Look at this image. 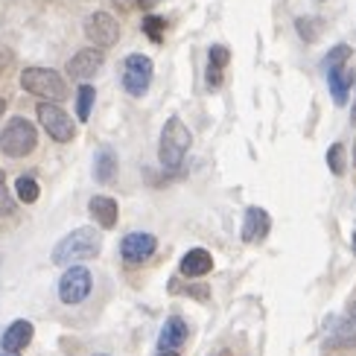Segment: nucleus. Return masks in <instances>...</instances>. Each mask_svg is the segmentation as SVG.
<instances>
[{
	"instance_id": "obj_17",
	"label": "nucleus",
	"mask_w": 356,
	"mask_h": 356,
	"mask_svg": "<svg viewBox=\"0 0 356 356\" xmlns=\"http://www.w3.org/2000/svg\"><path fill=\"white\" fill-rule=\"evenodd\" d=\"M327 85H330V94L336 99V106H345L348 94H350V85H353V73L348 67H333V70H327Z\"/></svg>"
},
{
	"instance_id": "obj_35",
	"label": "nucleus",
	"mask_w": 356,
	"mask_h": 356,
	"mask_svg": "<svg viewBox=\"0 0 356 356\" xmlns=\"http://www.w3.org/2000/svg\"><path fill=\"white\" fill-rule=\"evenodd\" d=\"M350 117H353V120H356V106H353V114H350Z\"/></svg>"
},
{
	"instance_id": "obj_34",
	"label": "nucleus",
	"mask_w": 356,
	"mask_h": 356,
	"mask_svg": "<svg viewBox=\"0 0 356 356\" xmlns=\"http://www.w3.org/2000/svg\"><path fill=\"white\" fill-rule=\"evenodd\" d=\"M353 254H356V234H353Z\"/></svg>"
},
{
	"instance_id": "obj_24",
	"label": "nucleus",
	"mask_w": 356,
	"mask_h": 356,
	"mask_svg": "<svg viewBox=\"0 0 356 356\" xmlns=\"http://www.w3.org/2000/svg\"><path fill=\"white\" fill-rule=\"evenodd\" d=\"M207 56H211V67H219V70L231 62V53H228V47H222V44H213V47L207 50Z\"/></svg>"
},
{
	"instance_id": "obj_19",
	"label": "nucleus",
	"mask_w": 356,
	"mask_h": 356,
	"mask_svg": "<svg viewBox=\"0 0 356 356\" xmlns=\"http://www.w3.org/2000/svg\"><path fill=\"white\" fill-rule=\"evenodd\" d=\"M15 196H18L24 204H35L41 196V187L33 175H18L15 178Z\"/></svg>"
},
{
	"instance_id": "obj_1",
	"label": "nucleus",
	"mask_w": 356,
	"mask_h": 356,
	"mask_svg": "<svg viewBox=\"0 0 356 356\" xmlns=\"http://www.w3.org/2000/svg\"><path fill=\"white\" fill-rule=\"evenodd\" d=\"M99 248H102V234L94 225H82L56 243L53 263L56 266H73V263H82V260H94L99 254Z\"/></svg>"
},
{
	"instance_id": "obj_4",
	"label": "nucleus",
	"mask_w": 356,
	"mask_h": 356,
	"mask_svg": "<svg viewBox=\"0 0 356 356\" xmlns=\"http://www.w3.org/2000/svg\"><path fill=\"white\" fill-rule=\"evenodd\" d=\"M21 88H24L26 94L44 97V99H50V102H62L67 97L65 79L58 76L56 70H50V67H26L21 73Z\"/></svg>"
},
{
	"instance_id": "obj_6",
	"label": "nucleus",
	"mask_w": 356,
	"mask_h": 356,
	"mask_svg": "<svg viewBox=\"0 0 356 356\" xmlns=\"http://www.w3.org/2000/svg\"><path fill=\"white\" fill-rule=\"evenodd\" d=\"M91 289H94V277L85 266H70V269L62 275V280H58V298H62V304H67V307L82 304L88 295H91Z\"/></svg>"
},
{
	"instance_id": "obj_11",
	"label": "nucleus",
	"mask_w": 356,
	"mask_h": 356,
	"mask_svg": "<svg viewBox=\"0 0 356 356\" xmlns=\"http://www.w3.org/2000/svg\"><path fill=\"white\" fill-rule=\"evenodd\" d=\"M187 333H190L187 321H184L181 316H170V318L164 321V327H161V336H158V353H172V350H178V348L187 342Z\"/></svg>"
},
{
	"instance_id": "obj_25",
	"label": "nucleus",
	"mask_w": 356,
	"mask_h": 356,
	"mask_svg": "<svg viewBox=\"0 0 356 356\" xmlns=\"http://www.w3.org/2000/svg\"><path fill=\"white\" fill-rule=\"evenodd\" d=\"M15 211V202L9 196V187H6V175L0 172V216H9Z\"/></svg>"
},
{
	"instance_id": "obj_22",
	"label": "nucleus",
	"mask_w": 356,
	"mask_h": 356,
	"mask_svg": "<svg viewBox=\"0 0 356 356\" xmlns=\"http://www.w3.org/2000/svg\"><path fill=\"white\" fill-rule=\"evenodd\" d=\"M348 56H350V47H348V44H336V47H333V50L327 53V58H324V70H333V67H345Z\"/></svg>"
},
{
	"instance_id": "obj_12",
	"label": "nucleus",
	"mask_w": 356,
	"mask_h": 356,
	"mask_svg": "<svg viewBox=\"0 0 356 356\" xmlns=\"http://www.w3.org/2000/svg\"><path fill=\"white\" fill-rule=\"evenodd\" d=\"M272 228V219L263 207H248L245 211V219H243V243H260L266 240V234Z\"/></svg>"
},
{
	"instance_id": "obj_26",
	"label": "nucleus",
	"mask_w": 356,
	"mask_h": 356,
	"mask_svg": "<svg viewBox=\"0 0 356 356\" xmlns=\"http://www.w3.org/2000/svg\"><path fill=\"white\" fill-rule=\"evenodd\" d=\"M295 26H298V33H301V38L304 41H316V29H318V24L316 21H309V18H298V24H295Z\"/></svg>"
},
{
	"instance_id": "obj_27",
	"label": "nucleus",
	"mask_w": 356,
	"mask_h": 356,
	"mask_svg": "<svg viewBox=\"0 0 356 356\" xmlns=\"http://www.w3.org/2000/svg\"><path fill=\"white\" fill-rule=\"evenodd\" d=\"M222 85V70L207 65V88H219Z\"/></svg>"
},
{
	"instance_id": "obj_30",
	"label": "nucleus",
	"mask_w": 356,
	"mask_h": 356,
	"mask_svg": "<svg viewBox=\"0 0 356 356\" xmlns=\"http://www.w3.org/2000/svg\"><path fill=\"white\" fill-rule=\"evenodd\" d=\"M3 111H6V99L0 97V117H3Z\"/></svg>"
},
{
	"instance_id": "obj_36",
	"label": "nucleus",
	"mask_w": 356,
	"mask_h": 356,
	"mask_svg": "<svg viewBox=\"0 0 356 356\" xmlns=\"http://www.w3.org/2000/svg\"><path fill=\"white\" fill-rule=\"evenodd\" d=\"M97 356H106V353H97Z\"/></svg>"
},
{
	"instance_id": "obj_8",
	"label": "nucleus",
	"mask_w": 356,
	"mask_h": 356,
	"mask_svg": "<svg viewBox=\"0 0 356 356\" xmlns=\"http://www.w3.org/2000/svg\"><path fill=\"white\" fill-rule=\"evenodd\" d=\"M85 35L97 50H106L120 41V24H117L114 15H108V12H94L91 18L85 21Z\"/></svg>"
},
{
	"instance_id": "obj_9",
	"label": "nucleus",
	"mask_w": 356,
	"mask_h": 356,
	"mask_svg": "<svg viewBox=\"0 0 356 356\" xmlns=\"http://www.w3.org/2000/svg\"><path fill=\"white\" fill-rule=\"evenodd\" d=\"M155 248H158V240L152 234H146V231H131L123 236V243H120V254L126 263L131 266H140L146 263L152 254H155Z\"/></svg>"
},
{
	"instance_id": "obj_2",
	"label": "nucleus",
	"mask_w": 356,
	"mask_h": 356,
	"mask_svg": "<svg viewBox=\"0 0 356 356\" xmlns=\"http://www.w3.org/2000/svg\"><path fill=\"white\" fill-rule=\"evenodd\" d=\"M193 143L190 129L181 123V117H170L164 123V131H161V146H158V158L164 170H178L181 161Z\"/></svg>"
},
{
	"instance_id": "obj_16",
	"label": "nucleus",
	"mask_w": 356,
	"mask_h": 356,
	"mask_svg": "<svg viewBox=\"0 0 356 356\" xmlns=\"http://www.w3.org/2000/svg\"><path fill=\"white\" fill-rule=\"evenodd\" d=\"M94 178L99 184H111L117 178V152L111 146H99L94 155Z\"/></svg>"
},
{
	"instance_id": "obj_32",
	"label": "nucleus",
	"mask_w": 356,
	"mask_h": 356,
	"mask_svg": "<svg viewBox=\"0 0 356 356\" xmlns=\"http://www.w3.org/2000/svg\"><path fill=\"white\" fill-rule=\"evenodd\" d=\"M353 167H356V140H353Z\"/></svg>"
},
{
	"instance_id": "obj_20",
	"label": "nucleus",
	"mask_w": 356,
	"mask_h": 356,
	"mask_svg": "<svg viewBox=\"0 0 356 356\" xmlns=\"http://www.w3.org/2000/svg\"><path fill=\"white\" fill-rule=\"evenodd\" d=\"M94 99H97L94 88H91V85H79V91H76V117H79V123H85L88 117H91Z\"/></svg>"
},
{
	"instance_id": "obj_7",
	"label": "nucleus",
	"mask_w": 356,
	"mask_h": 356,
	"mask_svg": "<svg viewBox=\"0 0 356 356\" xmlns=\"http://www.w3.org/2000/svg\"><path fill=\"white\" fill-rule=\"evenodd\" d=\"M152 58L143 56V53H131L126 56L123 62V88L131 97H143L149 91V82H152Z\"/></svg>"
},
{
	"instance_id": "obj_3",
	"label": "nucleus",
	"mask_w": 356,
	"mask_h": 356,
	"mask_svg": "<svg viewBox=\"0 0 356 356\" xmlns=\"http://www.w3.org/2000/svg\"><path fill=\"white\" fill-rule=\"evenodd\" d=\"M38 143V131L26 117H12V120L0 131V152L9 158H26L35 149Z\"/></svg>"
},
{
	"instance_id": "obj_33",
	"label": "nucleus",
	"mask_w": 356,
	"mask_h": 356,
	"mask_svg": "<svg viewBox=\"0 0 356 356\" xmlns=\"http://www.w3.org/2000/svg\"><path fill=\"white\" fill-rule=\"evenodd\" d=\"M0 356H21V353H6V350H3V353H0Z\"/></svg>"
},
{
	"instance_id": "obj_23",
	"label": "nucleus",
	"mask_w": 356,
	"mask_h": 356,
	"mask_svg": "<svg viewBox=\"0 0 356 356\" xmlns=\"http://www.w3.org/2000/svg\"><path fill=\"white\" fill-rule=\"evenodd\" d=\"M164 29H167V21H164V18H158V15H146V18H143V33L149 35L152 41H161V38H164Z\"/></svg>"
},
{
	"instance_id": "obj_5",
	"label": "nucleus",
	"mask_w": 356,
	"mask_h": 356,
	"mask_svg": "<svg viewBox=\"0 0 356 356\" xmlns=\"http://www.w3.org/2000/svg\"><path fill=\"white\" fill-rule=\"evenodd\" d=\"M38 123L56 143H70L76 138V126L58 102H38Z\"/></svg>"
},
{
	"instance_id": "obj_10",
	"label": "nucleus",
	"mask_w": 356,
	"mask_h": 356,
	"mask_svg": "<svg viewBox=\"0 0 356 356\" xmlns=\"http://www.w3.org/2000/svg\"><path fill=\"white\" fill-rule=\"evenodd\" d=\"M102 50H97V47H85V50H79L76 56L67 62V76L70 79H91L94 73L102 67Z\"/></svg>"
},
{
	"instance_id": "obj_13",
	"label": "nucleus",
	"mask_w": 356,
	"mask_h": 356,
	"mask_svg": "<svg viewBox=\"0 0 356 356\" xmlns=\"http://www.w3.org/2000/svg\"><path fill=\"white\" fill-rule=\"evenodd\" d=\"M33 324H29L26 318H18V321H12L9 327L3 330V339H0V345H3L6 353H21L29 342H33Z\"/></svg>"
},
{
	"instance_id": "obj_21",
	"label": "nucleus",
	"mask_w": 356,
	"mask_h": 356,
	"mask_svg": "<svg viewBox=\"0 0 356 356\" xmlns=\"http://www.w3.org/2000/svg\"><path fill=\"white\" fill-rule=\"evenodd\" d=\"M327 167L333 175H345V146L342 143H333L327 149Z\"/></svg>"
},
{
	"instance_id": "obj_14",
	"label": "nucleus",
	"mask_w": 356,
	"mask_h": 356,
	"mask_svg": "<svg viewBox=\"0 0 356 356\" xmlns=\"http://www.w3.org/2000/svg\"><path fill=\"white\" fill-rule=\"evenodd\" d=\"M88 211H91V219L99 228L111 231L117 225V202L111 196H94L91 202H88Z\"/></svg>"
},
{
	"instance_id": "obj_31",
	"label": "nucleus",
	"mask_w": 356,
	"mask_h": 356,
	"mask_svg": "<svg viewBox=\"0 0 356 356\" xmlns=\"http://www.w3.org/2000/svg\"><path fill=\"white\" fill-rule=\"evenodd\" d=\"M158 356H181V353H178V350H172V353H158Z\"/></svg>"
},
{
	"instance_id": "obj_15",
	"label": "nucleus",
	"mask_w": 356,
	"mask_h": 356,
	"mask_svg": "<svg viewBox=\"0 0 356 356\" xmlns=\"http://www.w3.org/2000/svg\"><path fill=\"white\" fill-rule=\"evenodd\" d=\"M211 269H213V257H211V251H204V248H190L181 257V275L184 277H202Z\"/></svg>"
},
{
	"instance_id": "obj_18",
	"label": "nucleus",
	"mask_w": 356,
	"mask_h": 356,
	"mask_svg": "<svg viewBox=\"0 0 356 356\" xmlns=\"http://www.w3.org/2000/svg\"><path fill=\"white\" fill-rule=\"evenodd\" d=\"M327 348H356V321L353 318H339L333 327H330V336H327Z\"/></svg>"
},
{
	"instance_id": "obj_28",
	"label": "nucleus",
	"mask_w": 356,
	"mask_h": 356,
	"mask_svg": "<svg viewBox=\"0 0 356 356\" xmlns=\"http://www.w3.org/2000/svg\"><path fill=\"white\" fill-rule=\"evenodd\" d=\"M158 3H164V0H138V6H140V9H146V12L155 9Z\"/></svg>"
},
{
	"instance_id": "obj_29",
	"label": "nucleus",
	"mask_w": 356,
	"mask_h": 356,
	"mask_svg": "<svg viewBox=\"0 0 356 356\" xmlns=\"http://www.w3.org/2000/svg\"><path fill=\"white\" fill-rule=\"evenodd\" d=\"M345 316H348V318H353V321H356V301H353V304H350V309H348V313H345Z\"/></svg>"
}]
</instances>
